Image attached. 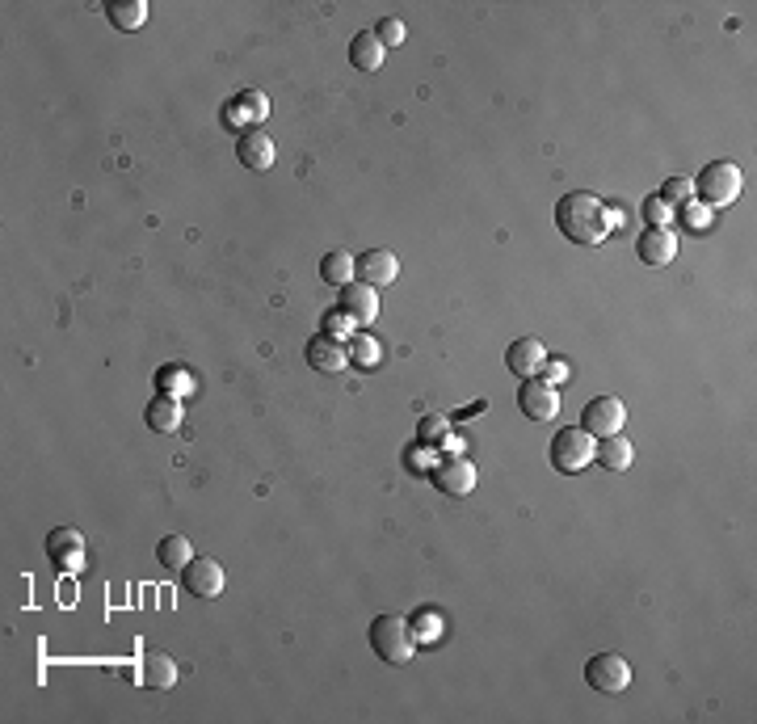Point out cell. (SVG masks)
<instances>
[{
    "instance_id": "cell-31",
    "label": "cell",
    "mask_w": 757,
    "mask_h": 724,
    "mask_svg": "<svg viewBox=\"0 0 757 724\" xmlns=\"http://www.w3.org/2000/svg\"><path fill=\"white\" fill-rule=\"evenodd\" d=\"M539 379H543V384H551V388L564 384V379H568V362H564V358H547L543 371H539Z\"/></svg>"
},
{
    "instance_id": "cell-16",
    "label": "cell",
    "mask_w": 757,
    "mask_h": 724,
    "mask_svg": "<svg viewBox=\"0 0 757 724\" xmlns=\"http://www.w3.org/2000/svg\"><path fill=\"white\" fill-rule=\"evenodd\" d=\"M308 362L316 371H324V375H333V371H345V362H350V346L345 341H333V337H312L308 341Z\"/></svg>"
},
{
    "instance_id": "cell-8",
    "label": "cell",
    "mask_w": 757,
    "mask_h": 724,
    "mask_svg": "<svg viewBox=\"0 0 757 724\" xmlns=\"http://www.w3.org/2000/svg\"><path fill=\"white\" fill-rule=\"evenodd\" d=\"M181 586H186L190 598H219L223 594V565L219 560H190L181 569Z\"/></svg>"
},
{
    "instance_id": "cell-24",
    "label": "cell",
    "mask_w": 757,
    "mask_h": 724,
    "mask_svg": "<svg viewBox=\"0 0 757 724\" xmlns=\"http://www.w3.org/2000/svg\"><path fill=\"white\" fill-rule=\"evenodd\" d=\"M156 560H160L165 569H186L190 560H194L190 539H186V535H165V539H160V548H156Z\"/></svg>"
},
{
    "instance_id": "cell-28",
    "label": "cell",
    "mask_w": 757,
    "mask_h": 724,
    "mask_svg": "<svg viewBox=\"0 0 757 724\" xmlns=\"http://www.w3.org/2000/svg\"><path fill=\"white\" fill-rule=\"evenodd\" d=\"M682 219H686V228H690V232H707V224H711V207H703V203H694V198H690V203L682 207Z\"/></svg>"
},
{
    "instance_id": "cell-12",
    "label": "cell",
    "mask_w": 757,
    "mask_h": 724,
    "mask_svg": "<svg viewBox=\"0 0 757 724\" xmlns=\"http://www.w3.org/2000/svg\"><path fill=\"white\" fill-rule=\"evenodd\" d=\"M543 362H547V350H543L539 337H518L514 346L505 350V367L514 371L518 379H539Z\"/></svg>"
},
{
    "instance_id": "cell-18",
    "label": "cell",
    "mask_w": 757,
    "mask_h": 724,
    "mask_svg": "<svg viewBox=\"0 0 757 724\" xmlns=\"http://www.w3.org/2000/svg\"><path fill=\"white\" fill-rule=\"evenodd\" d=\"M139 682L152 691H169L177 682V661L169 653H143L139 661Z\"/></svg>"
},
{
    "instance_id": "cell-9",
    "label": "cell",
    "mask_w": 757,
    "mask_h": 724,
    "mask_svg": "<svg viewBox=\"0 0 757 724\" xmlns=\"http://www.w3.org/2000/svg\"><path fill=\"white\" fill-rule=\"evenodd\" d=\"M265 114H270V102H265V93L244 89V93L232 97L228 106H223V123H228L232 131H244V127L265 123Z\"/></svg>"
},
{
    "instance_id": "cell-22",
    "label": "cell",
    "mask_w": 757,
    "mask_h": 724,
    "mask_svg": "<svg viewBox=\"0 0 757 724\" xmlns=\"http://www.w3.org/2000/svg\"><path fill=\"white\" fill-rule=\"evenodd\" d=\"M593 459H598L602 468H610V472H627L631 459H636V447H631L623 434H610V438H598V451H593Z\"/></svg>"
},
{
    "instance_id": "cell-26",
    "label": "cell",
    "mask_w": 757,
    "mask_h": 724,
    "mask_svg": "<svg viewBox=\"0 0 757 724\" xmlns=\"http://www.w3.org/2000/svg\"><path fill=\"white\" fill-rule=\"evenodd\" d=\"M657 198H661V203L673 211V207H686L690 203V198H694V186H690V181L686 177H669L665 181V186L657 190Z\"/></svg>"
},
{
    "instance_id": "cell-2",
    "label": "cell",
    "mask_w": 757,
    "mask_h": 724,
    "mask_svg": "<svg viewBox=\"0 0 757 724\" xmlns=\"http://www.w3.org/2000/svg\"><path fill=\"white\" fill-rule=\"evenodd\" d=\"M371 649L387 661V666H408L417 653V636H413V623L404 615H379L371 623Z\"/></svg>"
},
{
    "instance_id": "cell-17",
    "label": "cell",
    "mask_w": 757,
    "mask_h": 724,
    "mask_svg": "<svg viewBox=\"0 0 757 724\" xmlns=\"http://www.w3.org/2000/svg\"><path fill=\"white\" fill-rule=\"evenodd\" d=\"M236 156L244 160V169H270L274 165V156H278V148H274V139L265 135V131H249V135H240V144H236Z\"/></svg>"
},
{
    "instance_id": "cell-1",
    "label": "cell",
    "mask_w": 757,
    "mask_h": 724,
    "mask_svg": "<svg viewBox=\"0 0 757 724\" xmlns=\"http://www.w3.org/2000/svg\"><path fill=\"white\" fill-rule=\"evenodd\" d=\"M623 211L606 207L598 194L589 190H572L556 203V228L572 240V245H602L610 232H619Z\"/></svg>"
},
{
    "instance_id": "cell-10",
    "label": "cell",
    "mask_w": 757,
    "mask_h": 724,
    "mask_svg": "<svg viewBox=\"0 0 757 724\" xmlns=\"http://www.w3.org/2000/svg\"><path fill=\"white\" fill-rule=\"evenodd\" d=\"M518 409L530 421H551V417L560 413V396H556V388H551V384H543V379H522Z\"/></svg>"
},
{
    "instance_id": "cell-23",
    "label": "cell",
    "mask_w": 757,
    "mask_h": 724,
    "mask_svg": "<svg viewBox=\"0 0 757 724\" xmlns=\"http://www.w3.org/2000/svg\"><path fill=\"white\" fill-rule=\"evenodd\" d=\"M106 17H110V26L131 34V30H139L143 22H148V5H143V0H110Z\"/></svg>"
},
{
    "instance_id": "cell-13",
    "label": "cell",
    "mask_w": 757,
    "mask_h": 724,
    "mask_svg": "<svg viewBox=\"0 0 757 724\" xmlns=\"http://www.w3.org/2000/svg\"><path fill=\"white\" fill-rule=\"evenodd\" d=\"M636 253L644 266H669L678 257V232L673 228H644L636 240Z\"/></svg>"
},
{
    "instance_id": "cell-21",
    "label": "cell",
    "mask_w": 757,
    "mask_h": 724,
    "mask_svg": "<svg viewBox=\"0 0 757 724\" xmlns=\"http://www.w3.org/2000/svg\"><path fill=\"white\" fill-rule=\"evenodd\" d=\"M383 55H387V47L379 43V34H375V30L354 34L350 59H354V68H358V72H379V68H383Z\"/></svg>"
},
{
    "instance_id": "cell-14",
    "label": "cell",
    "mask_w": 757,
    "mask_h": 724,
    "mask_svg": "<svg viewBox=\"0 0 757 724\" xmlns=\"http://www.w3.org/2000/svg\"><path fill=\"white\" fill-rule=\"evenodd\" d=\"M396 274H400V261L392 249H371L358 257V283H366V287L379 291L387 283H396Z\"/></svg>"
},
{
    "instance_id": "cell-11",
    "label": "cell",
    "mask_w": 757,
    "mask_h": 724,
    "mask_svg": "<svg viewBox=\"0 0 757 724\" xmlns=\"http://www.w3.org/2000/svg\"><path fill=\"white\" fill-rule=\"evenodd\" d=\"M476 464H467L463 455H455V459H442V464L434 468V485L446 493V497H467L476 489Z\"/></svg>"
},
{
    "instance_id": "cell-25",
    "label": "cell",
    "mask_w": 757,
    "mask_h": 724,
    "mask_svg": "<svg viewBox=\"0 0 757 724\" xmlns=\"http://www.w3.org/2000/svg\"><path fill=\"white\" fill-rule=\"evenodd\" d=\"M379 358H383V350H379V341L371 333H354L350 337V362L354 367L371 371V367H379Z\"/></svg>"
},
{
    "instance_id": "cell-6",
    "label": "cell",
    "mask_w": 757,
    "mask_h": 724,
    "mask_svg": "<svg viewBox=\"0 0 757 724\" xmlns=\"http://www.w3.org/2000/svg\"><path fill=\"white\" fill-rule=\"evenodd\" d=\"M585 682L593 691H602V695H619L631 687V666H627V657L619 653H598V657H589L585 661Z\"/></svg>"
},
{
    "instance_id": "cell-19",
    "label": "cell",
    "mask_w": 757,
    "mask_h": 724,
    "mask_svg": "<svg viewBox=\"0 0 757 724\" xmlns=\"http://www.w3.org/2000/svg\"><path fill=\"white\" fill-rule=\"evenodd\" d=\"M143 421H148V430H156V434H177L181 430V400L152 396L148 409H143Z\"/></svg>"
},
{
    "instance_id": "cell-32",
    "label": "cell",
    "mask_w": 757,
    "mask_h": 724,
    "mask_svg": "<svg viewBox=\"0 0 757 724\" xmlns=\"http://www.w3.org/2000/svg\"><path fill=\"white\" fill-rule=\"evenodd\" d=\"M446 430H450V421H446V417H434V413L421 417V438H425V442L446 438Z\"/></svg>"
},
{
    "instance_id": "cell-15",
    "label": "cell",
    "mask_w": 757,
    "mask_h": 724,
    "mask_svg": "<svg viewBox=\"0 0 757 724\" xmlns=\"http://www.w3.org/2000/svg\"><path fill=\"white\" fill-rule=\"evenodd\" d=\"M337 308H341L345 316H354L358 325H375V320H379V291L354 278L350 287H341V304H337Z\"/></svg>"
},
{
    "instance_id": "cell-27",
    "label": "cell",
    "mask_w": 757,
    "mask_h": 724,
    "mask_svg": "<svg viewBox=\"0 0 757 724\" xmlns=\"http://www.w3.org/2000/svg\"><path fill=\"white\" fill-rule=\"evenodd\" d=\"M354 329H358V320H354V316H345L341 308H333L329 316H324V337H333V341H345V346H350Z\"/></svg>"
},
{
    "instance_id": "cell-30",
    "label": "cell",
    "mask_w": 757,
    "mask_h": 724,
    "mask_svg": "<svg viewBox=\"0 0 757 724\" xmlns=\"http://www.w3.org/2000/svg\"><path fill=\"white\" fill-rule=\"evenodd\" d=\"M379 43L383 47H400L404 43V22H396V17H387V22H379Z\"/></svg>"
},
{
    "instance_id": "cell-7",
    "label": "cell",
    "mask_w": 757,
    "mask_h": 724,
    "mask_svg": "<svg viewBox=\"0 0 757 724\" xmlns=\"http://www.w3.org/2000/svg\"><path fill=\"white\" fill-rule=\"evenodd\" d=\"M47 556H51V565L59 573H72L85 565V535H80L76 527H55L47 535Z\"/></svg>"
},
{
    "instance_id": "cell-20",
    "label": "cell",
    "mask_w": 757,
    "mask_h": 724,
    "mask_svg": "<svg viewBox=\"0 0 757 724\" xmlns=\"http://www.w3.org/2000/svg\"><path fill=\"white\" fill-rule=\"evenodd\" d=\"M320 278L329 287H350L354 278H358V257H350L345 249H333V253H324V261H320Z\"/></svg>"
},
{
    "instance_id": "cell-4",
    "label": "cell",
    "mask_w": 757,
    "mask_h": 724,
    "mask_svg": "<svg viewBox=\"0 0 757 724\" xmlns=\"http://www.w3.org/2000/svg\"><path fill=\"white\" fill-rule=\"evenodd\" d=\"M690 186H694V203L720 211V207L736 203V194H741V169H736L732 160H711L699 173V181H690Z\"/></svg>"
},
{
    "instance_id": "cell-3",
    "label": "cell",
    "mask_w": 757,
    "mask_h": 724,
    "mask_svg": "<svg viewBox=\"0 0 757 724\" xmlns=\"http://www.w3.org/2000/svg\"><path fill=\"white\" fill-rule=\"evenodd\" d=\"M593 451H598V438L585 434L581 426H564L556 430V438H551V447H547V459H551V468L564 472V476H577L593 464Z\"/></svg>"
},
{
    "instance_id": "cell-5",
    "label": "cell",
    "mask_w": 757,
    "mask_h": 724,
    "mask_svg": "<svg viewBox=\"0 0 757 724\" xmlns=\"http://www.w3.org/2000/svg\"><path fill=\"white\" fill-rule=\"evenodd\" d=\"M627 426V405L619 396H593L589 405L581 409V430L593 438H610V434H623Z\"/></svg>"
},
{
    "instance_id": "cell-29",
    "label": "cell",
    "mask_w": 757,
    "mask_h": 724,
    "mask_svg": "<svg viewBox=\"0 0 757 724\" xmlns=\"http://www.w3.org/2000/svg\"><path fill=\"white\" fill-rule=\"evenodd\" d=\"M669 215H673V211L661 203L657 194L644 198V219H648V228H669Z\"/></svg>"
}]
</instances>
